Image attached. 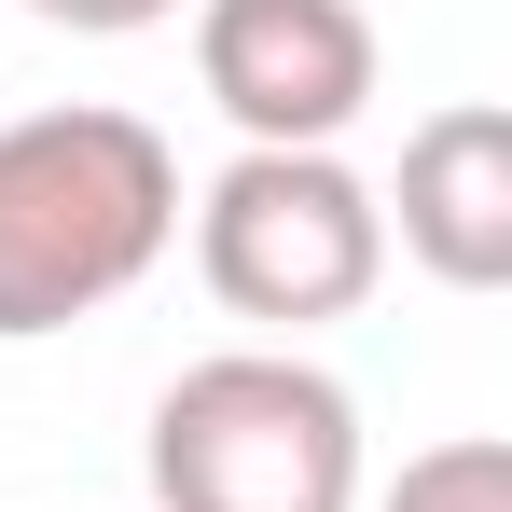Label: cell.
Masks as SVG:
<instances>
[{"instance_id": "3", "label": "cell", "mask_w": 512, "mask_h": 512, "mask_svg": "<svg viewBox=\"0 0 512 512\" xmlns=\"http://www.w3.org/2000/svg\"><path fill=\"white\" fill-rule=\"evenodd\" d=\"M194 277L222 319H250L263 346H305L374 305L388 277V208L346 153H236L194 194Z\"/></svg>"}, {"instance_id": "7", "label": "cell", "mask_w": 512, "mask_h": 512, "mask_svg": "<svg viewBox=\"0 0 512 512\" xmlns=\"http://www.w3.org/2000/svg\"><path fill=\"white\" fill-rule=\"evenodd\" d=\"M42 28H70V42H139V28H180L194 0H28Z\"/></svg>"}, {"instance_id": "2", "label": "cell", "mask_w": 512, "mask_h": 512, "mask_svg": "<svg viewBox=\"0 0 512 512\" xmlns=\"http://www.w3.org/2000/svg\"><path fill=\"white\" fill-rule=\"evenodd\" d=\"M153 512H360V402L305 346H208L153 388Z\"/></svg>"}, {"instance_id": "1", "label": "cell", "mask_w": 512, "mask_h": 512, "mask_svg": "<svg viewBox=\"0 0 512 512\" xmlns=\"http://www.w3.org/2000/svg\"><path fill=\"white\" fill-rule=\"evenodd\" d=\"M167 250H180L167 125H139L111 97L0 125V346H42L97 305H125Z\"/></svg>"}, {"instance_id": "4", "label": "cell", "mask_w": 512, "mask_h": 512, "mask_svg": "<svg viewBox=\"0 0 512 512\" xmlns=\"http://www.w3.org/2000/svg\"><path fill=\"white\" fill-rule=\"evenodd\" d=\"M374 14L360 0H194V84L236 125V153H333L374 111Z\"/></svg>"}, {"instance_id": "6", "label": "cell", "mask_w": 512, "mask_h": 512, "mask_svg": "<svg viewBox=\"0 0 512 512\" xmlns=\"http://www.w3.org/2000/svg\"><path fill=\"white\" fill-rule=\"evenodd\" d=\"M374 512H512V443H499V429L416 443V457H402V485H388Z\"/></svg>"}, {"instance_id": "5", "label": "cell", "mask_w": 512, "mask_h": 512, "mask_svg": "<svg viewBox=\"0 0 512 512\" xmlns=\"http://www.w3.org/2000/svg\"><path fill=\"white\" fill-rule=\"evenodd\" d=\"M374 208H388L402 263H429L443 291H512V111L499 97H443L402 139V180Z\"/></svg>"}]
</instances>
